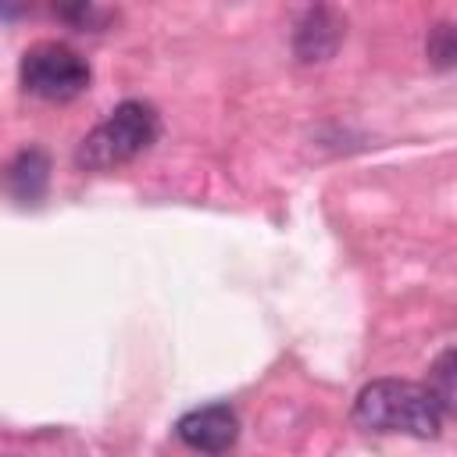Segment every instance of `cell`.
I'll use <instances>...</instances> for the list:
<instances>
[{"mask_svg": "<svg viewBox=\"0 0 457 457\" xmlns=\"http://www.w3.org/2000/svg\"><path fill=\"white\" fill-rule=\"evenodd\" d=\"M353 425L364 432H407L432 439L443 428V407L421 382L375 378L353 400Z\"/></svg>", "mask_w": 457, "mask_h": 457, "instance_id": "1", "label": "cell"}, {"mask_svg": "<svg viewBox=\"0 0 457 457\" xmlns=\"http://www.w3.org/2000/svg\"><path fill=\"white\" fill-rule=\"evenodd\" d=\"M161 132V118L143 100H121L75 150V164L82 171H111L118 164H129L143 150L154 146Z\"/></svg>", "mask_w": 457, "mask_h": 457, "instance_id": "2", "label": "cell"}, {"mask_svg": "<svg viewBox=\"0 0 457 457\" xmlns=\"http://www.w3.org/2000/svg\"><path fill=\"white\" fill-rule=\"evenodd\" d=\"M18 79L25 93L50 104H64L89 89V64L79 50L64 43H36L21 54Z\"/></svg>", "mask_w": 457, "mask_h": 457, "instance_id": "3", "label": "cell"}, {"mask_svg": "<svg viewBox=\"0 0 457 457\" xmlns=\"http://www.w3.org/2000/svg\"><path fill=\"white\" fill-rule=\"evenodd\" d=\"M175 436L200 453H225L239 439V418L228 403H207L193 407L175 421Z\"/></svg>", "mask_w": 457, "mask_h": 457, "instance_id": "4", "label": "cell"}, {"mask_svg": "<svg viewBox=\"0 0 457 457\" xmlns=\"http://www.w3.org/2000/svg\"><path fill=\"white\" fill-rule=\"evenodd\" d=\"M0 182H4V189H7L11 200H18V204H39L46 196V182H50V157L39 146L18 150L4 164Z\"/></svg>", "mask_w": 457, "mask_h": 457, "instance_id": "5", "label": "cell"}, {"mask_svg": "<svg viewBox=\"0 0 457 457\" xmlns=\"http://www.w3.org/2000/svg\"><path fill=\"white\" fill-rule=\"evenodd\" d=\"M343 39V21L336 18L332 7L318 4L307 11V18L296 29V57L300 61H325Z\"/></svg>", "mask_w": 457, "mask_h": 457, "instance_id": "6", "label": "cell"}, {"mask_svg": "<svg viewBox=\"0 0 457 457\" xmlns=\"http://www.w3.org/2000/svg\"><path fill=\"white\" fill-rule=\"evenodd\" d=\"M453 368H457V353H453V346H446V350L439 353V361L432 364V371H428V389H432V396L439 400L443 414H450V411L457 407V386H453Z\"/></svg>", "mask_w": 457, "mask_h": 457, "instance_id": "7", "label": "cell"}, {"mask_svg": "<svg viewBox=\"0 0 457 457\" xmlns=\"http://www.w3.org/2000/svg\"><path fill=\"white\" fill-rule=\"evenodd\" d=\"M428 57L436 61V68H450L453 64V29L443 21L432 29V39H428Z\"/></svg>", "mask_w": 457, "mask_h": 457, "instance_id": "8", "label": "cell"}, {"mask_svg": "<svg viewBox=\"0 0 457 457\" xmlns=\"http://www.w3.org/2000/svg\"><path fill=\"white\" fill-rule=\"evenodd\" d=\"M50 4H54V11H57L61 18H68V21H82L93 0H50Z\"/></svg>", "mask_w": 457, "mask_h": 457, "instance_id": "9", "label": "cell"}, {"mask_svg": "<svg viewBox=\"0 0 457 457\" xmlns=\"http://www.w3.org/2000/svg\"><path fill=\"white\" fill-rule=\"evenodd\" d=\"M25 4L29 0H0V21H14L25 14Z\"/></svg>", "mask_w": 457, "mask_h": 457, "instance_id": "10", "label": "cell"}]
</instances>
